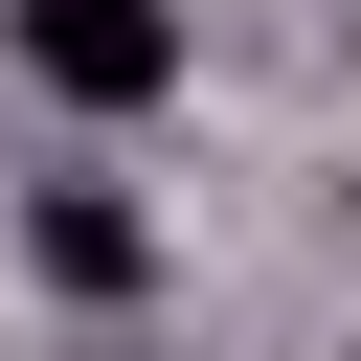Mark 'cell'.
<instances>
[{"label": "cell", "instance_id": "1", "mask_svg": "<svg viewBox=\"0 0 361 361\" xmlns=\"http://www.w3.org/2000/svg\"><path fill=\"white\" fill-rule=\"evenodd\" d=\"M23 68L68 113H158L180 90V0H23Z\"/></svg>", "mask_w": 361, "mask_h": 361}, {"label": "cell", "instance_id": "2", "mask_svg": "<svg viewBox=\"0 0 361 361\" xmlns=\"http://www.w3.org/2000/svg\"><path fill=\"white\" fill-rule=\"evenodd\" d=\"M23 248H45V293H135V271H158V226H135L113 180H45V203H23Z\"/></svg>", "mask_w": 361, "mask_h": 361}]
</instances>
